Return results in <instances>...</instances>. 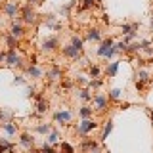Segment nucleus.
Instances as JSON below:
<instances>
[{
  "label": "nucleus",
  "mask_w": 153,
  "mask_h": 153,
  "mask_svg": "<svg viewBox=\"0 0 153 153\" xmlns=\"http://www.w3.org/2000/svg\"><path fill=\"white\" fill-rule=\"evenodd\" d=\"M6 44H8V50H16L17 44H19V40H16L12 35H8V36H6Z\"/></svg>",
  "instance_id": "29"
},
{
  "label": "nucleus",
  "mask_w": 153,
  "mask_h": 153,
  "mask_svg": "<svg viewBox=\"0 0 153 153\" xmlns=\"http://www.w3.org/2000/svg\"><path fill=\"white\" fill-rule=\"evenodd\" d=\"M57 142H59V134H57L56 130H52V132L46 136V143H48V146H56Z\"/></svg>",
  "instance_id": "26"
},
{
  "label": "nucleus",
  "mask_w": 153,
  "mask_h": 153,
  "mask_svg": "<svg viewBox=\"0 0 153 153\" xmlns=\"http://www.w3.org/2000/svg\"><path fill=\"white\" fill-rule=\"evenodd\" d=\"M46 76H48V80H59L61 76H63V71H61V67H57V65H52L50 69H48V73H46Z\"/></svg>",
  "instance_id": "15"
},
{
  "label": "nucleus",
  "mask_w": 153,
  "mask_h": 153,
  "mask_svg": "<svg viewBox=\"0 0 153 153\" xmlns=\"http://www.w3.org/2000/svg\"><path fill=\"white\" fill-rule=\"evenodd\" d=\"M0 25H2V19H0Z\"/></svg>",
  "instance_id": "43"
},
{
  "label": "nucleus",
  "mask_w": 153,
  "mask_h": 153,
  "mask_svg": "<svg viewBox=\"0 0 153 153\" xmlns=\"http://www.w3.org/2000/svg\"><path fill=\"white\" fill-rule=\"evenodd\" d=\"M117 71H119V61H111V63L105 67V76H107V79H111V76L117 75Z\"/></svg>",
  "instance_id": "19"
},
{
  "label": "nucleus",
  "mask_w": 153,
  "mask_h": 153,
  "mask_svg": "<svg viewBox=\"0 0 153 153\" xmlns=\"http://www.w3.org/2000/svg\"><path fill=\"white\" fill-rule=\"evenodd\" d=\"M21 21L23 23H27V25H35V23L38 21V13H36V10L33 8V6H29V4H25V6L21 8Z\"/></svg>",
  "instance_id": "1"
},
{
  "label": "nucleus",
  "mask_w": 153,
  "mask_h": 153,
  "mask_svg": "<svg viewBox=\"0 0 153 153\" xmlns=\"http://www.w3.org/2000/svg\"><path fill=\"white\" fill-rule=\"evenodd\" d=\"M35 94H36L35 86H27V88H25V96H27V98H35Z\"/></svg>",
  "instance_id": "36"
},
{
  "label": "nucleus",
  "mask_w": 153,
  "mask_h": 153,
  "mask_svg": "<svg viewBox=\"0 0 153 153\" xmlns=\"http://www.w3.org/2000/svg\"><path fill=\"white\" fill-rule=\"evenodd\" d=\"M52 130H54V126H52L50 123H40V124H36V126H35V132L36 134H42V136H48Z\"/></svg>",
  "instance_id": "17"
},
{
  "label": "nucleus",
  "mask_w": 153,
  "mask_h": 153,
  "mask_svg": "<svg viewBox=\"0 0 153 153\" xmlns=\"http://www.w3.org/2000/svg\"><path fill=\"white\" fill-rule=\"evenodd\" d=\"M71 119H73V113H71V111H61V109H59V111L54 113V121L59 123V124H69Z\"/></svg>",
  "instance_id": "11"
},
{
  "label": "nucleus",
  "mask_w": 153,
  "mask_h": 153,
  "mask_svg": "<svg viewBox=\"0 0 153 153\" xmlns=\"http://www.w3.org/2000/svg\"><path fill=\"white\" fill-rule=\"evenodd\" d=\"M92 102H94V109H98V111H103L105 107H107V96L103 92H96L92 96Z\"/></svg>",
  "instance_id": "6"
},
{
  "label": "nucleus",
  "mask_w": 153,
  "mask_h": 153,
  "mask_svg": "<svg viewBox=\"0 0 153 153\" xmlns=\"http://www.w3.org/2000/svg\"><path fill=\"white\" fill-rule=\"evenodd\" d=\"M111 130H113V121H107L105 123V126H103V134H102V140H105V138L111 134Z\"/></svg>",
  "instance_id": "31"
},
{
  "label": "nucleus",
  "mask_w": 153,
  "mask_h": 153,
  "mask_svg": "<svg viewBox=\"0 0 153 153\" xmlns=\"http://www.w3.org/2000/svg\"><path fill=\"white\" fill-rule=\"evenodd\" d=\"M147 113H149V119H151V123H153V111H151V109H147Z\"/></svg>",
  "instance_id": "40"
},
{
  "label": "nucleus",
  "mask_w": 153,
  "mask_h": 153,
  "mask_svg": "<svg viewBox=\"0 0 153 153\" xmlns=\"http://www.w3.org/2000/svg\"><path fill=\"white\" fill-rule=\"evenodd\" d=\"M121 96H123V90H121V88H111V90H109V94H107V98H111V100H121Z\"/></svg>",
  "instance_id": "30"
},
{
  "label": "nucleus",
  "mask_w": 153,
  "mask_h": 153,
  "mask_svg": "<svg viewBox=\"0 0 153 153\" xmlns=\"http://www.w3.org/2000/svg\"><path fill=\"white\" fill-rule=\"evenodd\" d=\"M4 63H6L8 67H17V69H23V67H25L21 54L16 52V50H8L6 52V59H4Z\"/></svg>",
  "instance_id": "2"
},
{
  "label": "nucleus",
  "mask_w": 153,
  "mask_h": 153,
  "mask_svg": "<svg viewBox=\"0 0 153 153\" xmlns=\"http://www.w3.org/2000/svg\"><path fill=\"white\" fill-rule=\"evenodd\" d=\"M138 29H140V23H123L121 33H123V36H128V35H136Z\"/></svg>",
  "instance_id": "13"
},
{
  "label": "nucleus",
  "mask_w": 153,
  "mask_h": 153,
  "mask_svg": "<svg viewBox=\"0 0 153 153\" xmlns=\"http://www.w3.org/2000/svg\"><path fill=\"white\" fill-rule=\"evenodd\" d=\"M76 96H79L82 102H90V100H92V94H90V90H88V88H80V90H76Z\"/></svg>",
  "instance_id": "25"
},
{
  "label": "nucleus",
  "mask_w": 153,
  "mask_h": 153,
  "mask_svg": "<svg viewBox=\"0 0 153 153\" xmlns=\"http://www.w3.org/2000/svg\"><path fill=\"white\" fill-rule=\"evenodd\" d=\"M10 35L16 38V40H19V38L25 36V29H23V25L19 21H13L12 25H10Z\"/></svg>",
  "instance_id": "10"
},
{
  "label": "nucleus",
  "mask_w": 153,
  "mask_h": 153,
  "mask_svg": "<svg viewBox=\"0 0 153 153\" xmlns=\"http://www.w3.org/2000/svg\"><path fill=\"white\" fill-rule=\"evenodd\" d=\"M76 82H79L80 86H88L90 79H86V75H79V76H76Z\"/></svg>",
  "instance_id": "35"
},
{
  "label": "nucleus",
  "mask_w": 153,
  "mask_h": 153,
  "mask_svg": "<svg viewBox=\"0 0 153 153\" xmlns=\"http://www.w3.org/2000/svg\"><path fill=\"white\" fill-rule=\"evenodd\" d=\"M61 54H63L67 59H73V61H76V59H80V54L82 52H79L76 48H73L71 44H65L63 48H61Z\"/></svg>",
  "instance_id": "8"
},
{
  "label": "nucleus",
  "mask_w": 153,
  "mask_h": 153,
  "mask_svg": "<svg viewBox=\"0 0 153 153\" xmlns=\"http://www.w3.org/2000/svg\"><path fill=\"white\" fill-rule=\"evenodd\" d=\"M61 149H63L65 153H75V149H73V146H69V143H61Z\"/></svg>",
  "instance_id": "38"
},
{
  "label": "nucleus",
  "mask_w": 153,
  "mask_h": 153,
  "mask_svg": "<svg viewBox=\"0 0 153 153\" xmlns=\"http://www.w3.org/2000/svg\"><path fill=\"white\" fill-rule=\"evenodd\" d=\"M12 84H13V86L25 84V76H23V75H16V76H13V80H12Z\"/></svg>",
  "instance_id": "34"
},
{
  "label": "nucleus",
  "mask_w": 153,
  "mask_h": 153,
  "mask_svg": "<svg viewBox=\"0 0 153 153\" xmlns=\"http://www.w3.org/2000/svg\"><path fill=\"white\" fill-rule=\"evenodd\" d=\"M73 6H75V0H71L69 4H65V6L59 8V13H61V16H69V12H71V8H73Z\"/></svg>",
  "instance_id": "32"
},
{
  "label": "nucleus",
  "mask_w": 153,
  "mask_h": 153,
  "mask_svg": "<svg viewBox=\"0 0 153 153\" xmlns=\"http://www.w3.org/2000/svg\"><path fill=\"white\" fill-rule=\"evenodd\" d=\"M57 46H59V38L57 36H48L42 40V52H56Z\"/></svg>",
  "instance_id": "5"
},
{
  "label": "nucleus",
  "mask_w": 153,
  "mask_h": 153,
  "mask_svg": "<svg viewBox=\"0 0 153 153\" xmlns=\"http://www.w3.org/2000/svg\"><path fill=\"white\" fill-rule=\"evenodd\" d=\"M151 31H153V21H151Z\"/></svg>",
  "instance_id": "42"
},
{
  "label": "nucleus",
  "mask_w": 153,
  "mask_h": 153,
  "mask_svg": "<svg viewBox=\"0 0 153 153\" xmlns=\"http://www.w3.org/2000/svg\"><path fill=\"white\" fill-rule=\"evenodd\" d=\"M71 46H73V48H76L79 52H82V48H84V40H82L80 36L73 35V36H71Z\"/></svg>",
  "instance_id": "22"
},
{
  "label": "nucleus",
  "mask_w": 153,
  "mask_h": 153,
  "mask_svg": "<svg viewBox=\"0 0 153 153\" xmlns=\"http://www.w3.org/2000/svg\"><path fill=\"white\" fill-rule=\"evenodd\" d=\"M142 52V42H130L128 44V54H140Z\"/></svg>",
  "instance_id": "28"
},
{
  "label": "nucleus",
  "mask_w": 153,
  "mask_h": 153,
  "mask_svg": "<svg viewBox=\"0 0 153 153\" xmlns=\"http://www.w3.org/2000/svg\"><path fill=\"white\" fill-rule=\"evenodd\" d=\"M88 75H90V79H100L102 69H100L98 65H90V67H88Z\"/></svg>",
  "instance_id": "27"
},
{
  "label": "nucleus",
  "mask_w": 153,
  "mask_h": 153,
  "mask_svg": "<svg viewBox=\"0 0 153 153\" xmlns=\"http://www.w3.org/2000/svg\"><path fill=\"white\" fill-rule=\"evenodd\" d=\"M25 75L29 76V79H33V80H38V79H42V69L38 65H27L25 67Z\"/></svg>",
  "instance_id": "12"
},
{
  "label": "nucleus",
  "mask_w": 153,
  "mask_h": 153,
  "mask_svg": "<svg viewBox=\"0 0 153 153\" xmlns=\"http://www.w3.org/2000/svg\"><path fill=\"white\" fill-rule=\"evenodd\" d=\"M134 80H136V88L138 90H143V86L151 80V73L147 69H138L136 75H134Z\"/></svg>",
  "instance_id": "4"
},
{
  "label": "nucleus",
  "mask_w": 153,
  "mask_h": 153,
  "mask_svg": "<svg viewBox=\"0 0 153 153\" xmlns=\"http://www.w3.org/2000/svg\"><path fill=\"white\" fill-rule=\"evenodd\" d=\"M92 113H94V107H90V105H82V107L79 109V115L82 119H90V117H92Z\"/></svg>",
  "instance_id": "24"
},
{
  "label": "nucleus",
  "mask_w": 153,
  "mask_h": 153,
  "mask_svg": "<svg viewBox=\"0 0 153 153\" xmlns=\"http://www.w3.org/2000/svg\"><path fill=\"white\" fill-rule=\"evenodd\" d=\"M113 48H115V52H117V54H126L128 52V44L124 40H119V42H115L113 44Z\"/></svg>",
  "instance_id": "23"
},
{
  "label": "nucleus",
  "mask_w": 153,
  "mask_h": 153,
  "mask_svg": "<svg viewBox=\"0 0 153 153\" xmlns=\"http://www.w3.org/2000/svg\"><path fill=\"white\" fill-rule=\"evenodd\" d=\"M115 56H117V52H115V48H109V50H107V54H105L103 57H105V59H113Z\"/></svg>",
  "instance_id": "37"
},
{
  "label": "nucleus",
  "mask_w": 153,
  "mask_h": 153,
  "mask_svg": "<svg viewBox=\"0 0 153 153\" xmlns=\"http://www.w3.org/2000/svg\"><path fill=\"white\" fill-rule=\"evenodd\" d=\"M94 128H98V123H96V121H92V119H82V121L76 124V128H75V130H76V132L80 134V136L84 138V136H88V134L92 132Z\"/></svg>",
  "instance_id": "3"
},
{
  "label": "nucleus",
  "mask_w": 153,
  "mask_h": 153,
  "mask_svg": "<svg viewBox=\"0 0 153 153\" xmlns=\"http://www.w3.org/2000/svg\"><path fill=\"white\" fill-rule=\"evenodd\" d=\"M0 128H4L8 136H13V134L17 132V124L12 123V121H10V123H2V126H0Z\"/></svg>",
  "instance_id": "20"
},
{
  "label": "nucleus",
  "mask_w": 153,
  "mask_h": 153,
  "mask_svg": "<svg viewBox=\"0 0 153 153\" xmlns=\"http://www.w3.org/2000/svg\"><path fill=\"white\" fill-rule=\"evenodd\" d=\"M86 40H92V42H102V31H100L98 27L88 29V33H86Z\"/></svg>",
  "instance_id": "16"
},
{
  "label": "nucleus",
  "mask_w": 153,
  "mask_h": 153,
  "mask_svg": "<svg viewBox=\"0 0 153 153\" xmlns=\"http://www.w3.org/2000/svg\"><path fill=\"white\" fill-rule=\"evenodd\" d=\"M48 111V102H44L42 96H38V102H36V113L38 115H44Z\"/></svg>",
  "instance_id": "21"
},
{
  "label": "nucleus",
  "mask_w": 153,
  "mask_h": 153,
  "mask_svg": "<svg viewBox=\"0 0 153 153\" xmlns=\"http://www.w3.org/2000/svg\"><path fill=\"white\" fill-rule=\"evenodd\" d=\"M19 12H21V8H19L17 2H6V4H4V16H6V17L13 19V17L19 16Z\"/></svg>",
  "instance_id": "7"
},
{
  "label": "nucleus",
  "mask_w": 153,
  "mask_h": 153,
  "mask_svg": "<svg viewBox=\"0 0 153 153\" xmlns=\"http://www.w3.org/2000/svg\"><path fill=\"white\" fill-rule=\"evenodd\" d=\"M80 149H82V153H98V151H100V146H98L94 140L84 138L82 143H80Z\"/></svg>",
  "instance_id": "9"
},
{
  "label": "nucleus",
  "mask_w": 153,
  "mask_h": 153,
  "mask_svg": "<svg viewBox=\"0 0 153 153\" xmlns=\"http://www.w3.org/2000/svg\"><path fill=\"white\" fill-rule=\"evenodd\" d=\"M103 2V0H96V4H102Z\"/></svg>",
  "instance_id": "41"
},
{
  "label": "nucleus",
  "mask_w": 153,
  "mask_h": 153,
  "mask_svg": "<svg viewBox=\"0 0 153 153\" xmlns=\"http://www.w3.org/2000/svg\"><path fill=\"white\" fill-rule=\"evenodd\" d=\"M113 44H115V40H113V38H105V40H102V42H100V46H98V56L100 57H103L105 54H107V50H109V48H113Z\"/></svg>",
  "instance_id": "14"
},
{
  "label": "nucleus",
  "mask_w": 153,
  "mask_h": 153,
  "mask_svg": "<svg viewBox=\"0 0 153 153\" xmlns=\"http://www.w3.org/2000/svg\"><path fill=\"white\" fill-rule=\"evenodd\" d=\"M27 4H29V6H33V8H35L36 4H40V0H27Z\"/></svg>",
  "instance_id": "39"
},
{
  "label": "nucleus",
  "mask_w": 153,
  "mask_h": 153,
  "mask_svg": "<svg viewBox=\"0 0 153 153\" xmlns=\"http://www.w3.org/2000/svg\"><path fill=\"white\" fill-rule=\"evenodd\" d=\"M96 6V0H80V8L82 10H92Z\"/></svg>",
  "instance_id": "33"
},
{
  "label": "nucleus",
  "mask_w": 153,
  "mask_h": 153,
  "mask_svg": "<svg viewBox=\"0 0 153 153\" xmlns=\"http://www.w3.org/2000/svg\"><path fill=\"white\" fill-rule=\"evenodd\" d=\"M19 143H21V146L23 147H27V149H29V147H33V143H35V138H33L31 136V134H21V138H19Z\"/></svg>",
  "instance_id": "18"
}]
</instances>
